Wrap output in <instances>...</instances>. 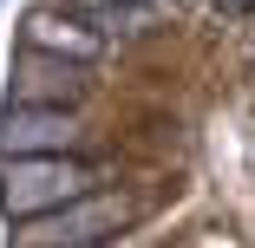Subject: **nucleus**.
I'll use <instances>...</instances> for the list:
<instances>
[{
    "label": "nucleus",
    "instance_id": "nucleus-1",
    "mask_svg": "<svg viewBox=\"0 0 255 248\" xmlns=\"http://www.w3.org/2000/svg\"><path fill=\"white\" fill-rule=\"evenodd\" d=\"M92 183H98V170L79 157H7L0 164V209L26 222V216H46L72 196H85Z\"/></svg>",
    "mask_w": 255,
    "mask_h": 248
},
{
    "label": "nucleus",
    "instance_id": "nucleus-2",
    "mask_svg": "<svg viewBox=\"0 0 255 248\" xmlns=\"http://www.w3.org/2000/svg\"><path fill=\"white\" fill-rule=\"evenodd\" d=\"M125 222H131V203H125V196L85 189V196H72V203L46 209V216H26L13 229V248H98L105 235H118Z\"/></svg>",
    "mask_w": 255,
    "mask_h": 248
},
{
    "label": "nucleus",
    "instance_id": "nucleus-3",
    "mask_svg": "<svg viewBox=\"0 0 255 248\" xmlns=\"http://www.w3.org/2000/svg\"><path fill=\"white\" fill-rule=\"evenodd\" d=\"M85 124L72 105H13L7 111V157H72Z\"/></svg>",
    "mask_w": 255,
    "mask_h": 248
},
{
    "label": "nucleus",
    "instance_id": "nucleus-4",
    "mask_svg": "<svg viewBox=\"0 0 255 248\" xmlns=\"http://www.w3.org/2000/svg\"><path fill=\"white\" fill-rule=\"evenodd\" d=\"M85 66L79 59H59V53H39V46H26V53L13 59V105H85Z\"/></svg>",
    "mask_w": 255,
    "mask_h": 248
},
{
    "label": "nucleus",
    "instance_id": "nucleus-5",
    "mask_svg": "<svg viewBox=\"0 0 255 248\" xmlns=\"http://www.w3.org/2000/svg\"><path fill=\"white\" fill-rule=\"evenodd\" d=\"M20 33H26V46L59 53V59H79V66L105 59V33H98L92 20H79V13H59V7H33L20 20Z\"/></svg>",
    "mask_w": 255,
    "mask_h": 248
},
{
    "label": "nucleus",
    "instance_id": "nucleus-6",
    "mask_svg": "<svg viewBox=\"0 0 255 248\" xmlns=\"http://www.w3.org/2000/svg\"><path fill=\"white\" fill-rule=\"evenodd\" d=\"M72 13H79V20H92L98 33H105V26H112V33H137V20H144V13H131V7H125V0H72Z\"/></svg>",
    "mask_w": 255,
    "mask_h": 248
},
{
    "label": "nucleus",
    "instance_id": "nucleus-7",
    "mask_svg": "<svg viewBox=\"0 0 255 248\" xmlns=\"http://www.w3.org/2000/svg\"><path fill=\"white\" fill-rule=\"evenodd\" d=\"M216 7H223V13H236V20H242V13H255V0H216Z\"/></svg>",
    "mask_w": 255,
    "mask_h": 248
},
{
    "label": "nucleus",
    "instance_id": "nucleus-8",
    "mask_svg": "<svg viewBox=\"0 0 255 248\" xmlns=\"http://www.w3.org/2000/svg\"><path fill=\"white\" fill-rule=\"evenodd\" d=\"M125 7H131V13H150V7H157V0H125Z\"/></svg>",
    "mask_w": 255,
    "mask_h": 248
},
{
    "label": "nucleus",
    "instance_id": "nucleus-9",
    "mask_svg": "<svg viewBox=\"0 0 255 248\" xmlns=\"http://www.w3.org/2000/svg\"><path fill=\"white\" fill-rule=\"evenodd\" d=\"M98 248H105V242H98Z\"/></svg>",
    "mask_w": 255,
    "mask_h": 248
}]
</instances>
